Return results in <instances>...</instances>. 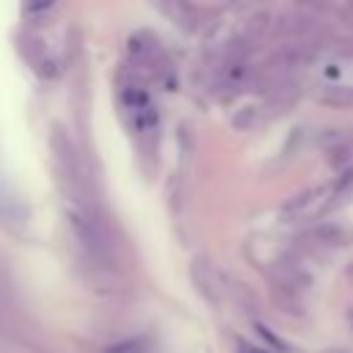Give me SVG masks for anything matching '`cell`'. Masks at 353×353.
Masks as SVG:
<instances>
[{"mask_svg": "<svg viewBox=\"0 0 353 353\" xmlns=\"http://www.w3.org/2000/svg\"><path fill=\"white\" fill-rule=\"evenodd\" d=\"M146 347H149V342L141 339V336H135V339H121V342L110 345L105 353H143Z\"/></svg>", "mask_w": 353, "mask_h": 353, "instance_id": "cell-3", "label": "cell"}, {"mask_svg": "<svg viewBox=\"0 0 353 353\" xmlns=\"http://www.w3.org/2000/svg\"><path fill=\"white\" fill-rule=\"evenodd\" d=\"M121 108H124L130 124H132L138 132H149L152 127H157L154 102H152L149 91L141 88L138 83H130V85L121 88Z\"/></svg>", "mask_w": 353, "mask_h": 353, "instance_id": "cell-2", "label": "cell"}, {"mask_svg": "<svg viewBox=\"0 0 353 353\" xmlns=\"http://www.w3.org/2000/svg\"><path fill=\"white\" fill-rule=\"evenodd\" d=\"M52 6V0H25V11L28 14H41Z\"/></svg>", "mask_w": 353, "mask_h": 353, "instance_id": "cell-4", "label": "cell"}, {"mask_svg": "<svg viewBox=\"0 0 353 353\" xmlns=\"http://www.w3.org/2000/svg\"><path fill=\"white\" fill-rule=\"evenodd\" d=\"M240 353H262V350H254V347H243Z\"/></svg>", "mask_w": 353, "mask_h": 353, "instance_id": "cell-5", "label": "cell"}, {"mask_svg": "<svg viewBox=\"0 0 353 353\" xmlns=\"http://www.w3.org/2000/svg\"><path fill=\"white\" fill-rule=\"evenodd\" d=\"M66 218H69V226H72L74 237L80 240V245H83L88 254H94V256H102V254L108 251V243H105V232H102L99 221L91 215V210H88V207H83V204L72 201V204L66 207Z\"/></svg>", "mask_w": 353, "mask_h": 353, "instance_id": "cell-1", "label": "cell"}]
</instances>
